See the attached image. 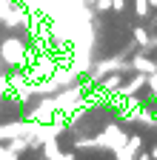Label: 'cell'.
<instances>
[{
	"instance_id": "obj_1",
	"label": "cell",
	"mask_w": 157,
	"mask_h": 160,
	"mask_svg": "<svg viewBox=\"0 0 157 160\" xmlns=\"http://www.w3.org/2000/svg\"><path fill=\"white\" fill-rule=\"evenodd\" d=\"M86 89L89 83H71V86H63V89H57L52 94V103H54V112L57 114H71L77 106H83V100H86Z\"/></svg>"
},
{
	"instance_id": "obj_2",
	"label": "cell",
	"mask_w": 157,
	"mask_h": 160,
	"mask_svg": "<svg viewBox=\"0 0 157 160\" xmlns=\"http://www.w3.org/2000/svg\"><path fill=\"white\" fill-rule=\"evenodd\" d=\"M111 72H120V74H129V72H134V69H131V60H123L120 54L103 57V60H97L94 66H89V72H86V80H89V83H97V80H103V77H106V74H111Z\"/></svg>"
},
{
	"instance_id": "obj_3",
	"label": "cell",
	"mask_w": 157,
	"mask_h": 160,
	"mask_svg": "<svg viewBox=\"0 0 157 160\" xmlns=\"http://www.w3.org/2000/svg\"><path fill=\"white\" fill-rule=\"evenodd\" d=\"M0 57H3V66H26L29 60H34L20 37H6V40H0Z\"/></svg>"
},
{
	"instance_id": "obj_4",
	"label": "cell",
	"mask_w": 157,
	"mask_h": 160,
	"mask_svg": "<svg viewBox=\"0 0 157 160\" xmlns=\"http://www.w3.org/2000/svg\"><path fill=\"white\" fill-rule=\"evenodd\" d=\"M140 146H143V137H140V134H129V137H126V143L114 152V157H117V160H131V157H137Z\"/></svg>"
},
{
	"instance_id": "obj_5",
	"label": "cell",
	"mask_w": 157,
	"mask_h": 160,
	"mask_svg": "<svg viewBox=\"0 0 157 160\" xmlns=\"http://www.w3.org/2000/svg\"><path fill=\"white\" fill-rule=\"evenodd\" d=\"M60 66L57 60H52V57H37V66L29 72V77L32 80H40V77H52V72Z\"/></svg>"
},
{
	"instance_id": "obj_6",
	"label": "cell",
	"mask_w": 157,
	"mask_h": 160,
	"mask_svg": "<svg viewBox=\"0 0 157 160\" xmlns=\"http://www.w3.org/2000/svg\"><path fill=\"white\" fill-rule=\"evenodd\" d=\"M131 69H134V72H143V74H151V72H157V60H151L149 52L140 49V52L131 57Z\"/></svg>"
},
{
	"instance_id": "obj_7",
	"label": "cell",
	"mask_w": 157,
	"mask_h": 160,
	"mask_svg": "<svg viewBox=\"0 0 157 160\" xmlns=\"http://www.w3.org/2000/svg\"><path fill=\"white\" fill-rule=\"evenodd\" d=\"M9 89H14L17 100L32 97V83H29V77H23V74H12L9 77Z\"/></svg>"
},
{
	"instance_id": "obj_8",
	"label": "cell",
	"mask_w": 157,
	"mask_h": 160,
	"mask_svg": "<svg viewBox=\"0 0 157 160\" xmlns=\"http://www.w3.org/2000/svg\"><path fill=\"white\" fill-rule=\"evenodd\" d=\"M40 146H43V157H49V160H71L74 157L71 152H60L57 140H46V143H40Z\"/></svg>"
},
{
	"instance_id": "obj_9",
	"label": "cell",
	"mask_w": 157,
	"mask_h": 160,
	"mask_svg": "<svg viewBox=\"0 0 157 160\" xmlns=\"http://www.w3.org/2000/svg\"><path fill=\"white\" fill-rule=\"evenodd\" d=\"M131 34H134V46H140V49L149 43V37H151L146 26H134V32H131Z\"/></svg>"
},
{
	"instance_id": "obj_10",
	"label": "cell",
	"mask_w": 157,
	"mask_h": 160,
	"mask_svg": "<svg viewBox=\"0 0 157 160\" xmlns=\"http://www.w3.org/2000/svg\"><path fill=\"white\" fill-rule=\"evenodd\" d=\"M134 14L140 17V20H146V17L151 14V6H149V0H134Z\"/></svg>"
},
{
	"instance_id": "obj_11",
	"label": "cell",
	"mask_w": 157,
	"mask_h": 160,
	"mask_svg": "<svg viewBox=\"0 0 157 160\" xmlns=\"http://www.w3.org/2000/svg\"><path fill=\"white\" fill-rule=\"evenodd\" d=\"M146 89H149V100H157V72L146 74Z\"/></svg>"
},
{
	"instance_id": "obj_12",
	"label": "cell",
	"mask_w": 157,
	"mask_h": 160,
	"mask_svg": "<svg viewBox=\"0 0 157 160\" xmlns=\"http://www.w3.org/2000/svg\"><path fill=\"white\" fill-rule=\"evenodd\" d=\"M94 9L97 12H111V0H94Z\"/></svg>"
},
{
	"instance_id": "obj_13",
	"label": "cell",
	"mask_w": 157,
	"mask_h": 160,
	"mask_svg": "<svg viewBox=\"0 0 157 160\" xmlns=\"http://www.w3.org/2000/svg\"><path fill=\"white\" fill-rule=\"evenodd\" d=\"M126 9V0H111V12H123Z\"/></svg>"
},
{
	"instance_id": "obj_14",
	"label": "cell",
	"mask_w": 157,
	"mask_h": 160,
	"mask_svg": "<svg viewBox=\"0 0 157 160\" xmlns=\"http://www.w3.org/2000/svg\"><path fill=\"white\" fill-rule=\"evenodd\" d=\"M0 160H12V152H9V146H3V143H0Z\"/></svg>"
},
{
	"instance_id": "obj_15",
	"label": "cell",
	"mask_w": 157,
	"mask_h": 160,
	"mask_svg": "<svg viewBox=\"0 0 157 160\" xmlns=\"http://www.w3.org/2000/svg\"><path fill=\"white\" fill-rule=\"evenodd\" d=\"M149 157H157V146H154V149H151V152H149Z\"/></svg>"
},
{
	"instance_id": "obj_16",
	"label": "cell",
	"mask_w": 157,
	"mask_h": 160,
	"mask_svg": "<svg viewBox=\"0 0 157 160\" xmlns=\"http://www.w3.org/2000/svg\"><path fill=\"white\" fill-rule=\"evenodd\" d=\"M149 6H151V9H157V0H149Z\"/></svg>"
},
{
	"instance_id": "obj_17",
	"label": "cell",
	"mask_w": 157,
	"mask_h": 160,
	"mask_svg": "<svg viewBox=\"0 0 157 160\" xmlns=\"http://www.w3.org/2000/svg\"><path fill=\"white\" fill-rule=\"evenodd\" d=\"M0 69H3V57H0Z\"/></svg>"
}]
</instances>
